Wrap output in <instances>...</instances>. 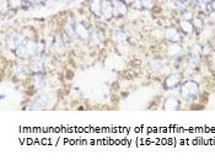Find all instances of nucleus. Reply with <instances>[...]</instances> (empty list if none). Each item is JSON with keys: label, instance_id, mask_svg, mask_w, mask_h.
<instances>
[{"label": "nucleus", "instance_id": "nucleus-1", "mask_svg": "<svg viewBox=\"0 0 215 160\" xmlns=\"http://www.w3.org/2000/svg\"><path fill=\"white\" fill-rule=\"evenodd\" d=\"M198 84L194 83V81H186V83L183 84V86H182V90H181V94L182 96H183L184 100H192L194 99L197 94H198Z\"/></svg>", "mask_w": 215, "mask_h": 160}, {"label": "nucleus", "instance_id": "nucleus-2", "mask_svg": "<svg viewBox=\"0 0 215 160\" xmlns=\"http://www.w3.org/2000/svg\"><path fill=\"white\" fill-rule=\"evenodd\" d=\"M75 36L80 41H87L90 39V31L84 26L82 22H77L75 24Z\"/></svg>", "mask_w": 215, "mask_h": 160}, {"label": "nucleus", "instance_id": "nucleus-3", "mask_svg": "<svg viewBox=\"0 0 215 160\" xmlns=\"http://www.w3.org/2000/svg\"><path fill=\"white\" fill-rule=\"evenodd\" d=\"M24 42V39H22V36L19 35V33H12L7 38V47L12 49V51H16L17 47Z\"/></svg>", "mask_w": 215, "mask_h": 160}, {"label": "nucleus", "instance_id": "nucleus-4", "mask_svg": "<svg viewBox=\"0 0 215 160\" xmlns=\"http://www.w3.org/2000/svg\"><path fill=\"white\" fill-rule=\"evenodd\" d=\"M30 68L33 73H41L43 69V61L39 56H35V58L30 63Z\"/></svg>", "mask_w": 215, "mask_h": 160}, {"label": "nucleus", "instance_id": "nucleus-5", "mask_svg": "<svg viewBox=\"0 0 215 160\" xmlns=\"http://www.w3.org/2000/svg\"><path fill=\"white\" fill-rule=\"evenodd\" d=\"M102 5H103L102 0H91L90 10L92 11L96 16H101L102 15Z\"/></svg>", "mask_w": 215, "mask_h": 160}, {"label": "nucleus", "instance_id": "nucleus-6", "mask_svg": "<svg viewBox=\"0 0 215 160\" xmlns=\"http://www.w3.org/2000/svg\"><path fill=\"white\" fill-rule=\"evenodd\" d=\"M49 100H51V95H49L48 93H42L36 97L35 103L37 105L38 107H44L49 103Z\"/></svg>", "mask_w": 215, "mask_h": 160}, {"label": "nucleus", "instance_id": "nucleus-7", "mask_svg": "<svg viewBox=\"0 0 215 160\" xmlns=\"http://www.w3.org/2000/svg\"><path fill=\"white\" fill-rule=\"evenodd\" d=\"M113 6H112V3L111 1H103V5H102V15L106 20H111V17L113 16Z\"/></svg>", "mask_w": 215, "mask_h": 160}, {"label": "nucleus", "instance_id": "nucleus-8", "mask_svg": "<svg viewBox=\"0 0 215 160\" xmlns=\"http://www.w3.org/2000/svg\"><path fill=\"white\" fill-rule=\"evenodd\" d=\"M180 75L176 74V73H173V74H171L170 76L166 79V86L168 89H173V88H176V85L178 83V80H180V78H178Z\"/></svg>", "mask_w": 215, "mask_h": 160}, {"label": "nucleus", "instance_id": "nucleus-9", "mask_svg": "<svg viewBox=\"0 0 215 160\" xmlns=\"http://www.w3.org/2000/svg\"><path fill=\"white\" fill-rule=\"evenodd\" d=\"M33 83H35L36 88H38V89L44 88V85H45V78H44V75H42L41 73H36V75L33 78Z\"/></svg>", "mask_w": 215, "mask_h": 160}, {"label": "nucleus", "instance_id": "nucleus-10", "mask_svg": "<svg viewBox=\"0 0 215 160\" xmlns=\"http://www.w3.org/2000/svg\"><path fill=\"white\" fill-rule=\"evenodd\" d=\"M16 54H17V57H20V58H25V57L28 56L26 42H22V43L19 46V47H17V49H16Z\"/></svg>", "mask_w": 215, "mask_h": 160}, {"label": "nucleus", "instance_id": "nucleus-11", "mask_svg": "<svg viewBox=\"0 0 215 160\" xmlns=\"http://www.w3.org/2000/svg\"><path fill=\"white\" fill-rule=\"evenodd\" d=\"M53 48H54V51L58 52V53H62L64 51L65 44H64L63 39L60 37H56V41H54V44H53Z\"/></svg>", "mask_w": 215, "mask_h": 160}, {"label": "nucleus", "instance_id": "nucleus-12", "mask_svg": "<svg viewBox=\"0 0 215 160\" xmlns=\"http://www.w3.org/2000/svg\"><path fill=\"white\" fill-rule=\"evenodd\" d=\"M113 38L116 39L117 42H122V41H124L127 38V33L123 30L117 29V30L113 31Z\"/></svg>", "mask_w": 215, "mask_h": 160}, {"label": "nucleus", "instance_id": "nucleus-13", "mask_svg": "<svg viewBox=\"0 0 215 160\" xmlns=\"http://www.w3.org/2000/svg\"><path fill=\"white\" fill-rule=\"evenodd\" d=\"M177 106H178V101L176 97H168L166 100V102H165V108L167 110H175L177 108Z\"/></svg>", "mask_w": 215, "mask_h": 160}, {"label": "nucleus", "instance_id": "nucleus-14", "mask_svg": "<svg viewBox=\"0 0 215 160\" xmlns=\"http://www.w3.org/2000/svg\"><path fill=\"white\" fill-rule=\"evenodd\" d=\"M90 41H91V43H92V44H98L100 42H101V38H100L98 32L96 31L95 29L90 30Z\"/></svg>", "mask_w": 215, "mask_h": 160}, {"label": "nucleus", "instance_id": "nucleus-15", "mask_svg": "<svg viewBox=\"0 0 215 160\" xmlns=\"http://www.w3.org/2000/svg\"><path fill=\"white\" fill-rule=\"evenodd\" d=\"M166 38L171 39V41H177L178 38H180V35H178V32L176 29H168L166 30Z\"/></svg>", "mask_w": 215, "mask_h": 160}, {"label": "nucleus", "instance_id": "nucleus-16", "mask_svg": "<svg viewBox=\"0 0 215 160\" xmlns=\"http://www.w3.org/2000/svg\"><path fill=\"white\" fill-rule=\"evenodd\" d=\"M116 3V9H117V12L119 15H125L127 14V4L123 3L122 0L121 1H114Z\"/></svg>", "mask_w": 215, "mask_h": 160}, {"label": "nucleus", "instance_id": "nucleus-17", "mask_svg": "<svg viewBox=\"0 0 215 160\" xmlns=\"http://www.w3.org/2000/svg\"><path fill=\"white\" fill-rule=\"evenodd\" d=\"M181 26H182V29H183V31L186 32V33H191L192 32V29H193V26H192V24L189 21H186L183 20L181 22Z\"/></svg>", "mask_w": 215, "mask_h": 160}, {"label": "nucleus", "instance_id": "nucleus-18", "mask_svg": "<svg viewBox=\"0 0 215 160\" xmlns=\"http://www.w3.org/2000/svg\"><path fill=\"white\" fill-rule=\"evenodd\" d=\"M181 52V47L178 44H172L170 47V51H168V54L171 57H176V54H178Z\"/></svg>", "mask_w": 215, "mask_h": 160}, {"label": "nucleus", "instance_id": "nucleus-19", "mask_svg": "<svg viewBox=\"0 0 215 160\" xmlns=\"http://www.w3.org/2000/svg\"><path fill=\"white\" fill-rule=\"evenodd\" d=\"M198 64H199V56H198V54H192V57H191V59H189V65H191V68L198 67Z\"/></svg>", "mask_w": 215, "mask_h": 160}, {"label": "nucleus", "instance_id": "nucleus-20", "mask_svg": "<svg viewBox=\"0 0 215 160\" xmlns=\"http://www.w3.org/2000/svg\"><path fill=\"white\" fill-rule=\"evenodd\" d=\"M15 70H16V74L19 76H25L27 74V69L25 67H22V65H16Z\"/></svg>", "mask_w": 215, "mask_h": 160}, {"label": "nucleus", "instance_id": "nucleus-21", "mask_svg": "<svg viewBox=\"0 0 215 160\" xmlns=\"http://www.w3.org/2000/svg\"><path fill=\"white\" fill-rule=\"evenodd\" d=\"M43 48H44L43 42H37V43H36V56H41V53L43 52Z\"/></svg>", "mask_w": 215, "mask_h": 160}, {"label": "nucleus", "instance_id": "nucleus-22", "mask_svg": "<svg viewBox=\"0 0 215 160\" xmlns=\"http://www.w3.org/2000/svg\"><path fill=\"white\" fill-rule=\"evenodd\" d=\"M163 64H165V63H163L162 61H153L150 65H151L153 68H155V69H160V68L163 67Z\"/></svg>", "mask_w": 215, "mask_h": 160}, {"label": "nucleus", "instance_id": "nucleus-23", "mask_svg": "<svg viewBox=\"0 0 215 160\" xmlns=\"http://www.w3.org/2000/svg\"><path fill=\"white\" fill-rule=\"evenodd\" d=\"M7 9H9V1L7 0H1V12L5 14Z\"/></svg>", "mask_w": 215, "mask_h": 160}, {"label": "nucleus", "instance_id": "nucleus-24", "mask_svg": "<svg viewBox=\"0 0 215 160\" xmlns=\"http://www.w3.org/2000/svg\"><path fill=\"white\" fill-rule=\"evenodd\" d=\"M133 5H134V7L135 9H139V10H140V9H143V0H134V1H133Z\"/></svg>", "mask_w": 215, "mask_h": 160}, {"label": "nucleus", "instance_id": "nucleus-25", "mask_svg": "<svg viewBox=\"0 0 215 160\" xmlns=\"http://www.w3.org/2000/svg\"><path fill=\"white\" fill-rule=\"evenodd\" d=\"M182 19L183 20H186V21H189L191 19H192V12H189V11H184L183 12V16H182Z\"/></svg>", "mask_w": 215, "mask_h": 160}, {"label": "nucleus", "instance_id": "nucleus-26", "mask_svg": "<svg viewBox=\"0 0 215 160\" xmlns=\"http://www.w3.org/2000/svg\"><path fill=\"white\" fill-rule=\"evenodd\" d=\"M5 97H6L5 94H1V95H0V99H1V100H5Z\"/></svg>", "mask_w": 215, "mask_h": 160}, {"label": "nucleus", "instance_id": "nucleus-27", "mask_svg": "<svg viewBox=\"0 0 215 160\" xmlns=\"http://www.w3.org/2000/svg\"><path fill=\"white\" fill-rule=\"evenodd\" d=\"M124 1H125V4H129V3H133L134 0H124Z\"/></svg>", "mask_w": 215, "mask_h": 160}, {"label": "nucleus", "instance_id": "nucleus-28", "mask_svg": "<svg viewBox=\"0 0 215 160\" xmlns=\"http://www.w3.org/2000/svg\"><path fill=\"white\" fill-rule=\"evenodd\" d=\"M21 1H22V3H25V4H28V3H30V0H21Z\"/></svg>", "mask_w": 215, "mask_h": 160}, {"label": "nucleus", "instance_id": "nucleus-29", "mask_svg": "<svg viewBox=\"0 0 215 160\" xmlns=\"http://www.w3.org/2000/svg\"><path fill=\"white\" fill-rule=\"evenodd\" d=\"M114 1H121V0H114Z\"/></svg>", "mask_w": 215, "mask_h": 160}, {"label": "nucleus", "instance_id": "nucleus-30", "mask_svg": "<svg viewBox=\"0 0 215 160\" xmlns=\"http://www.w3.org/2000/svg\"><path fill=\"white\" fill-rule=\"evenodd\" d=\"M182 1H184V0H182Z\"/></svg>", "mask_w": 215, "mask_h": 160}]
</instances>
